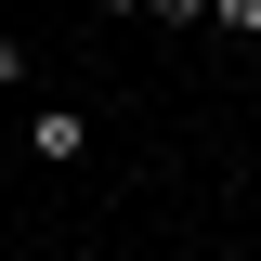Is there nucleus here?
Masks as SVG:
<instances>
[{
  "instance_id": "5",
  "label": "nucleus",
  "mask_w": 261,
  "mask_h": 261,
  "mask_svg": "<svg viewBox=\"0 0 261 261\" xmlns=\"http://www.w3.org/2000/svg\"><path fill=\"white\" fill-rule=\"evenodd\" d=\"M0 130H13V92H0Z\"/></svg>"
},
{
  "instance_id": "4",
  "label": "nucleus",
  "mask_w": 261,
  "mask_h": 261,
  "mask_svg": "<svg viewBox=\"0 0 261 261\" xmlns=\"http://www.w3.org/2000/svg\"><path fill=\"white\" fill-rule=\"evenodd\" d=\"M105 13H157V0H105Z\"/></svg>"
},
{
  "instance_id": "1",
  "label": "nucleus",
  "mask_w": 261,
  "mask_h": 261,
  "mask_svg": "<svg viewBox=\"0 0 261 261\" xmlns=\"http://www.w3.org/2000/svg\"><path fill=\"white\" fill-rule=\"evenodd\" d=\"M13 144H27L39 170H79V144H92V130H79V105H39V118H13Z\"/></svg>"
},
{
  "instance_id": "2",
  "label": "nucleus",
  "mask_w": 261,
  "mask_h": 261,
  "mask_svg": "<svg viewBox=\"0 0 261 261\" xmlns=\"http://www.w3.org/2000/svg\"><path fill=\"white\" fill-rule=\"evenodd\" d=\"M209 27H261V0H209Z\"/></svg>"
},
{
  "instance_id": "3",
  "label": "nucleus",
  "mask_w": 261,
  "mask_h": 261,
  "mask_svg": "<svg viewBox=\"0 0 261 261\" xmlns=\"http://www.w3.org/2000/svg\"><path fill=\"white\" fill-rule=\"evenodd\" d=\"M157 13H170V27H209V0H157Z\"/></svg>"
}]
</instances>
